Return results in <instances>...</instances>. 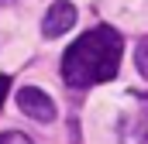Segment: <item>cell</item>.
<instances>
[{
  "instance_id": "8",
  "label": "cell",
  "mask_w": 148,
  "mask_h": 144,
  "mask_svg": "<svg viewBox=\"0 0 148 144\" xmlns=\"http://www.w3.org/2000/svg\"><path fill=\"white\" fill-rule=\"evenodd\" d=\"M7 3H14V0H0V7H7Z\"/></svg>"
},
{
  "instance_id": "6",
  "label": "cell",
  "mask_w": 148,
  "mask_h": 144,
  "mask_svg": "<svg viewBox=\"0 0 148 144\" xmlns=\"http://www.w3.org/2000/svg\"><path fill=\"white\" fill-rule=\"evenodd\" d=\"M134 141H138V144H148V113H141L138 124H134Z\"/></svg>"
},
{
  "instance_id": "7",
  "label": "cell",
  "mask_w": 148,
  "mask_h": 144,
  "mask_svg": "<svg viewBox=\"0 0 148 144\" xmlns=\"http://www.w3.org/2000/svg\"><path fill=\"white\" fill-rule=\"evenodd\" d=\"M7 89H10V75H0V107H3V96H7Z\"/></svg>"
},
{
  "instance_id": "1",
  "label": "cell",
  "mask_w": 148,
  "mask_h": 144,
  "mask_svg": "<svg viewBox=\"0 0 148 144\" xmlns=\"http://www.w3.org/2000/svg\"><path fill=\"white\" fill-rule=\"evenodd\" d=\"M121 52H124L121 35L107 24H100V28L86 31L83 38H76L66 48L62 79L73 89H90L97 82H110L117 75V65H121Z\"/></svg>"
},
{
  "instance_id": "2",
  "label": "cell",
  "mask_w": 148,
  "mask_h": 144,
  "mask_svg": "<svg viewBox=\"0 0 148 144\" xmlns=\"http://www.w3.org/2000/svg\"><path fill=\"white\" fill-rule=\"evenodd\" d=\"M17 107H21L24 117H31L38 124H52V120H55V103H52V96H48L45 89H38V86L17 89Z\"/></svg>"
},
{
  "instance_id": "5",
  "label": "cell",
  "mask_w": 148,
  "mask_h": 144,
  "mask_svg": "<svg viewBox=\"0 0 148 144\" xmlns=\"http://www.w3.org/2000/svg\"><path fill=\"white\" fill-rule=\"evenodd\" d=\"M0 144H35L28 134H21V130H3L0 134Z\"/></svg>"
},
{
  "instance_id": "3",
  "label": "cell",
  "mask_w": 148,
  "mask_h": 144,
  "mask_svg": "<svg viewBox=\"0 0 148 144\" xmlns=\"http://www.w3.org/2000/svg\"><path fill=\"white\" fill-rule=\"evenodd\" d=\"M73 24H76V7L69 0H55L45 10V17H41V35L45 38H62Z\"/></svg>"
},
{
  "instance_id": "4",
  "label": "cell",
  "mask_w": 148,
  "mask_h": 144,
  "mask_svg": "<svg viewBox=\"0 0 148 144\" xmlns=\"http://www.w3.org/2000/svg\"><path fill=\"white\" fill-rule=\"evenodd\" d=\"M134 65H138V72L148 79V38L138 41V48H134Z\"/></svg>"
}]
</instances>
